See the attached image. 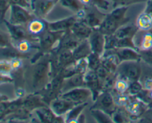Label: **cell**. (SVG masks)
Returning a JSON list of instances; mask_svg holds the SVG:
<instances>
[{
	"label": "cell",
	"mask_w": 152,
	"mask_h": 123,
	"mask_svg": "<svg viewBox=\"0 0 152 123\" xmlns=\"http://www.w3.org/2000/svg\"><path fill=\"white\" fill-rule=\"evenodd\" d=\"M129 7H117L110 13H106L105 17L99 26V30L104 35L114 34L120 27L129 22V19L126 17Z\"/></svg>",
	"instance_id": "6da1fadb"
},
{
	"label": "cell",
	"mask_w": 152,
	"mask_h": 123,
	"mask_svg": "<svg viewBox=\"0 0 152 123\" xmlns=\"http://www.w3.org/2000/svg\"><path fill=\"white\" fill-rule=\"evenodd\" d=\"M64 33L65 32H55L48 29L41 34L38 37L37 53L31 59V64H35L44 55L50 53L55 48Z\"/></svg>",
	"instance_id": "7a4b0ae2"
},
{
	"label": "cell",
	"mask_w": 152,
	"mask_h": 123,
	"mask_svg": "<svg viewBox=\"0 0 152 123\" xmlns=\"http://www.w3.org/2000/svg\"><path fill=\"white\" fill-rule=\"evenodd\" d=\"M50 79V54L44 55L35 63L32 73V87L35 90H42Z\"/></svg>",
	"instance_id": "3957f363"
},
{
	"label": "cell",
	"mask_w": 152,
	"mask_h": 123,
	"mask_svg": "<svg viewBox=\"0 0 152 123\" xmlns=\"http://www.w3.org/2000/svg\"><path fill=\"white\" fill-rule=\"evenodd\" d=\"M64 79L65 78L60 71L57 75L50 79V81L38 92L41 94L44 102L48 106L53 99L59 97L62 94L61 88H62Z\"/></svg>",
	"instance_id": "277c9868"
},
{
	"label": "cell",
	"mask_w": 152,
	"mask_h": 123,
	"mask_svg": "<svg viewBox=\"0 0 152 123\" xmlns=\"http://www.w3.org/2000/svg\"><path fill=\"white\" fill-rule=\"evenodd\" d=\"M117 77L124 79L129 82L139 80L142 74L140 61H127L120 62L116 71Z\"/></svg>",
	"instance_id": "5b68a950"
},
{
	"label": "cell",
	"mask_w": 152,
	"mask_h": 123,
	"mask_svg": "<svg viewBox=\"0 0 152 123\" xmlns=\"http://www.w3.org/2000/svg\"><path fill=\"white\" fill-rule=\"evenodd\" d=\"M94 102V104L91 109L102 110L111 116L117 108L114 96L109 90H104Z\"/></svg>",
	"instance_id": "8992f818"
},
{
	"label": "cell",
	"mask_w": 152,
	"mask_h": 123,
	"mask_svg": "<svg viewBox=\"0 0 152 123\" xmlns=\"http://www.w3.org/2000/svg\"><path fill=\"white\" fill-rule=\"evenodd\" d=\"M59 1V0H31L29 7L35 17L45 19Z\"/></svg>",
	"instance_id": "52a82bcc"
},
{
	"label": "cell",
	"mask_w": 152,
	"mask_h": 123,
	"mask_svg": "<svg viewBox=\"0 0 152 123\" xmlns=\"http://www.w3.org/2000/svg\"><path fill=\"white\" fill-rule=\"evenodd\" d=\"M10 13L9 22L13 25H28V22L35 18L31 12L28 11L26 7L12 4L10 7Z\"/></svg>",
	"instance_id": "ba28073f"
},
{
	"label": "cell",
	"mask_w": 152,
	"mask_h": 123,
	"mask_svg": "<svg viewBox=\"0 0 152 123\" xmlns=\"http://www.w3.org/2000/svg\"><path fill=\"white\" fill-rule=\"evenodd\" d=\"M59 96L77 105L87 102L89 98L91 97V92L86 87H77L62 93Z\"/></svg>",
	"instance_id": "9c48e42d"
},
{
	"label": "cell",
	"mask_w": 152,
	"mask_h": 123,
	"mask_svg": "<svg viewBox=\"0 0 152 123\" xmlns=\"http://www.w3.org/2000/svg\"><path fill=\"white\" fill-rule=\"evenodd\" d=\"M86 87L91 92L92 100L94 101L99 94L103 91L101 80L94 71L88 70L84 75Z\"/></svg>",
	"instance_id": "30bf717a"
},
{
	"label": "cell",
	"mask_w": 152,
	"mask_h": 123,
	"mask_svg": "<svg viewBox=\"0 0 152 123\" xmlns=\"http://www.w3.org/2000/svg\"><path fill=\"white\" fill-rule=\"evenodd\" d=\"M3 23H4L7 31H8V33L12 40V43H15L22 39H28L31 41L34 40L37 43V40L31 36V34L28 33L27 28H25L23 25H13L6 19L3 21Z\"/></svg>",
	"instance_id": "8fae6325"
},
{
	"label": "cell",
	"mask_w": 152,
	"mask_h": 123,
	"mask_svg": "<svg viewBox=\"0 0 152 123\" xmlns=\"http://www.w3.org/2000/svg\"><path fill=\"white\" fill-rule=\"evenodd\" d=\"M39 122L43 123H62L65 122L64 116H57L53 113L50 106L42 107L34 111Z\"/></svg>",
	"instance_id": "7c38bea8"
},
{
	"label": "cell",
	"mask_w": 152,
	"mask_h": 123,
	"mask_svg": "<svg viewBox=\"0 0 152 123\" xmlns=\"http://www.w3.org/2000/svg\"><path fill=\"white\" fill-rule=\"evenodd\" d=\"M85 8H86V15L83 21H84L93 29L99 28L104 18L105 17L106 13H102V12H100V10L96 7L86 6Z\"/></svg>",
	"instance_id": "4fadbf2b"
},
{
	"label": "cell",
	"mask_w": 152,
	"mask_h": 123,
	"mask_svg": "<svg viewBox=\"0 0 152 123\" xmlns=\"http://www.w3.org/2000/svg\"><path fill=\"white\" fill-rule=\"evenodd\" d=\"M92 52L98 53L102 56L105 51V35L99 30V28L93 29L90 36L88 39Z\"/></svg>",
	"instance_id": "5bb4252c"
},
{
	"label": "cell",
	"mask_w": 152,
	"mask_h": 123,
	"mask_svg": "<svg viewBox=\"0 0 152 123\" xmlns=\"http://www.w3.org/2000/svg\"><path fill=\"white\" fill-rule=\"evenodd\" d=\"M83 40H80L76 36L71 33V31H68L64 33L61 38L59 39L57 44L53 50H62V49H68L73 50Z\"/></svg>",
	"instance_id": "9a60e30c"
},
{
	"label": "cell",
	"mask_w": 152,
	"mask_h": 123,
	"mask_svg": "<svg viewBox=\"0 0 152 123\" xmlns=\"http://www.w3.org/2000/svg\"><path fill=\"white\" fill-rule=\"evenodd\" d=\"M77 20V17L75 15H74L55 22H48V29L55 32H66L70 31L72 25Z\"/></svg>",
	"instance_id": "2e32d148"
},
{
	"label": "cell",
	"mask_w": 152,
	"mask_h": 123,
	"mask_svg": "<svg viewBox=\"0 0 152 123\" xmlns=\"http://www.w3.org/2000/svg\"><path fill=\"white\" fill-rule=\"evenodd\" d=\"M49 106L56 115L65 116L73 107L75 106V105L70 101L59 96L53 99Z\"/></svg>",
	"instance_id": "e0dca14e"
},
{
	"label": "cell",
	"mask_w": 152,
	"mask_h": 123,
	"mask_svg": "<svg viewBox=\"0 0 152 123\" xmlns=\"http://www.w3.org/2000/svg\"><path fill=\"white\" fill-rule=\"evenodd\" d=\"M82 87H86L84 74H76L71 76L64 79L61 93H63L72 89Z\"/></svg>",
	"instance_id": "ac0fdd59"
},
{
	"label": "cell",
	"mask_w": 152,
	"mask_h": 123,
	"mask_svg": "<svg viewBox=\"0 0 152 123\" xmlns=\"http://www.w3.org/2000/svg\"><path fill=\"white\" fill-rule=\"evenodd\" d=\"M27 30L31 36H36V38L38 39V37L46 30H48V22L44 19H39L35 17L28 22Z\"/></svg>",
	"instance_id": "d6986e66"
},
{
	"label": "cell",
	"mask_w": 152,
	"mask_h": 123,
	"mask_svg": "<svg viewBox=\"0 0 152 123\" xmlns=\"http://www.w3.org/2000/svg\"><path fill=\"white\" fill-rule=\"evenodd\" d=\"M70 31L80 40L88 39L91 33L93 28L83 20H77L72 25Z\"/></svg>",
	"instance_id": "ffe728a7"
},
{
	"label": "cell",
	"mask_w": 152,
	"mask_h": 123,
	"mask_svg": "<svg viewBox=\"0 0 152 123\" xmlns=\"http://www.w3.org/2000/svg\"><path fill=\"white\" fill-rule=\"evenodd\" d=\"M115 53L119 59V62H127V61H140L141 54L139 50L128 47H120L115 50Z\"/></svg>",
	"instance_id": "44dd1931"
},
{
	"label": "cell",
	"mask_w": 152,
	"mask_h": 123,
	"mask_svg": "<svg viewBox=\"0 0 152 123\" xmlns=\"http://www.w3.org/2000/svg\"><path fill=\"white\" fill-rule=\"evenodd\" d=\"M23 105L30 111L34 112L36 109L47 106L48 105L44 102L41 94L36 93L23 96Z\"/></svg>",
	"instance_id": "7402d4cb"
},
{
	"label": "cell",
	"mask_w": 152,
	"mask_h": 123,
	"mask_svg": "<svg viewBox=\"0 0 152 123\" xmlns=\"http://www.w3.org/2000/svg\"><path fill=\"white\" fill-rule=\"evenodd\" d=\"M145 106H146L145 103H144L140 99H134V100H131L130 99V101L126 106V111L129 114H131L130 119L132 117H134L135 119H137L140 116H141L146 111Z\"/></svg>",
	"instance_id": "603a6c76"
},
{
	"label": "cell",
	"mask_w": 152,
	"mask_h": 123,
	"mask_svg": "<svg viewBox=\"0 0 152 123\" xmlns=\"http://www.w3.org/2000/svg\"><path fill=\"white\" fill-rule=\"evenodd\" d=\"M72 52L75 61L87 58L92 53L88 40L85 39L80 41V44L72 50Z\"/></svg>",
	"instance_id": "cb8c5ba5"
},
{
	"label": "cell",
	"mask_w": 152,
	"mask_h": 123,
	"mask_svg": "<svg viewBox=\"0 0 152 123\" xmlns=\"http://www.w3.org/2000/svg\"><path fill=\"white\" fill-rule=\"evenodd\" d=\"M138 31H139V28H137V25H134V24L126 25V24H125L117 30V31L114 33V36L117 39L134 37Z\"/></svg>",
	"instance_id": "d4e9b609"
},
{
	"label": "cell",
	"mask_w": 152,
	"mask_h": 123,
	"mask_svg": "<svg viewBox=\"0 0 152 123\" xmlns=\"http://www.w3.org/2000/svg\"><path fill=\"white\" fill-rule=\"evenodd\" d=\"M88 102L80 104V105H75L73 107L68 113L65 115V123H73L77 121L79 116L83 113L85 108L87 107Z\"/></svg>",
	"instance_id": "484cf974"
},
{
	"label": "cell",
	"mask_w": 152,
	"mask_h": 123,
	"mask_svg": "<svg viewBox=\"0 0 152 123\" xmlns=\"http://www.w3.org/2000/svg\"><path fill=\"white\" fill-rule=\"evenodd\" d=\"M136 25L139 30L144 31H148L152 28V18L148 13H142L137 19Z\"/></svg>",
	"instance_id": "4316f807"
},
{
	"label": "cell",
	"mask_w": 152,
	"mask_h": 123,
	"mask_svg": "<svg viewBox=\"0 0 152 123\" xmlns=\"http://www.w3.org/2000/svg\"><path fill=\"white\" fill-rule=\"evenodd\" d=\"M92 117L98 123H112L114 122L112 116L105 111L99 109H90Z\"/></svg>",
	"instance_id": "83f0119b"
},
{
	"label": "cell",
	"mask_w": 152,
	"mask_h": 123,
	"mask_svg": "<svg viewBox=\"0 0 152 123\" xmlns=\"http://www.w3.org/2000/svg\"><path fill=\"white\" fill-rule=\"evenodd\" d=\"M59 3L61 6L75 13L86 7L80 0H59Z\"/></svg>",
	"instance_id": "f1b7e54d"
},
{
	"label": "cell",
	"mask_w": 152,
	"mask_h": 123,
	"mask_svg": "<svg viewBox=\"0 0 152 123\" xmlns=\"http://www.w3.org/2000/svg\"><path fill=\"white\" fill-rule=\"evenodd\" d=\"M86 7H96L99 10H108L111 3L108 0H80Z\"/></svg>",
	"instance_id": "f546056e"
},
{
	"label": "cell",
	"mask_w": 152,
	"mask_h": 123,
	"mask_svg": "<svg viewBox=\"0 0 152 123\" xmlns=\"http://www.w3.org/2000/svg\"><path fill=\"white\" fill-rule=\"evenodd\" d=\"M13 46L16 48V50L20 53L23 54H28L30 51L33 49L34 45L31 40L28 39H22L19 41H16L14 44H13Z\"/></svg>",
	"instance_id": "4dcf8cb0"
},
{
	"label": "cell",
	"mask_w": 152,
	"mask_h": 123,
	"mask_svg": "<svg viewBox=\"0 0 152 123\" xmlns=\"http://www.w3.org/2000/svg\"><path fill=\"white\" fill-rule=\"evenodd\" d=\"M88 65L89 70L91 71H96L98 68V67L101 65L102 62V56L98 53L92 52L87 58Z\"/></svg>",
	"instance_id": "1f68e13d"
},
{
	"label": "cell",
	"mask_w": 152,
	"mask_h": 123,
	"mask_svg": "<svg viewBox=\"0 0 152 123\" xmlns=\"http://www.w3.org/2000/svg\"><path fill=\"white\" fill-rule=\"evenodd\" d=\"M143 89L142 84L139 82V80L137 81L130 82H129V88L127 90V94L131 96H136L140 93Z\"/></svg>",
	"instance_id": "d6a6232c"
},
{
	"label": "cell",
	"mask_w": 152,
	"mask_h": 123,
	"mask_svg": "<svg viewBox=\"0 0 152 123\" xmlns=\"http://www.w3.org/2000/svg\"><path fill=\"white\" fill-rule=\"evenodd\" d=\"M129 86V82L124 79L117 77L115 83H114V89L116 92L119 93H126L127 92Z\"/></svg>",
	"instance_id": "836d02e7"
},
{
	"label": "cell",
	"mask_w": 152,
	"mask_h": 123,
	"mask_svg": "<svg viewBox=\"0 0 152 123\" xmlns=\"http://www.w3.org/2000/svg\"><path fill=\"white\" fill-rule=\"evenodd\" d=\"M111 116H112L113 122L116 123L128 122L130 121V117H128L127 114H125L123 110L118 109V108H117L115 112L112 114Z\"/></svg>",
	"instance_id": "e575fe53"
},
{
	"label": "cell",
	"mask_w": 152,
	"mask_h": 123,
	"mask_svg": "<svg viewBox=\"0 0 152 123\" xmlns=\"http://www.w3.org/2000/svg\"><path fill=\"white\" fill-rule=\"evenodd\" d=\"M74 70H75L76 74H84L89 70L88 65L87 59H81L80 60H77L74 62Z\"/></svg>",
	"instance_id": "d590c367"
},
{
	"label": "cell",
	"mask_w": 152,
	"mask_h": 123,
	"mask_svg": "<svg viewBox=\"0 0 152 123\" xmlns=\"http://www.w3.org/2000/svg\"><path fill=\"white\" fill-rule=\"evenodd\" d=\"M120 47H128V48H133L137 50H139L138 47L134 42V37H127V38L118 39L117 41V48Z\"/></svg>",
	"instance_id": "8d00e7d4"
},
{
	"label": "cell",
	"mask_w": 152,
	"mask_h": 123,
	"mask_svg": "<svg viewBox=\"0 0 152 123\" xmlns=\"http://www.w3.org/2000/svg\"><path fill=\"white\" fill-rule=\"evenodd\" d=\"M105 50H116L117 48V41H118V39L114 36V34L105 35Z\"/></svg>",
	"instance_id": "74e56055"
},
{
	"label": "cell",
	"mask_w": 152,
	"mask_h": 123,
	"mask_svg": "<svg viewBox=\"0 0 152 123\" xmlns=\"http://www.w3.org/2000/svg\"><path fill=\"white\" fill-rule=\"evenodd\" d=\"M112 1L113 7H129L132 4L138 3L146 2L148 0H111Z\"/></svg>",
	"instance_id": "f35d334b"
},
{
	"label": "cell",
	"mask_w": 152,
	"mask_h": 123,
	"mask_svg": "<svg viewBox=\"0 0 152 123\" xmlns=\"http://www.w3.org/2000/svg\"><path fill=\"white\" fill-rule=\"evenodd\" d=\"M12 72H13V68H12L10 60L0 59V74L12 76Z\"/></svg>",
	"instance_id": "ab89813d"
},
{
	"label": "cell",
	"mask_w": 152,
	"mask_h": 123,
	"mask_svg": "<svg viewBox=\"0 0 152 123\" xmlns=\"http://www.w3.org/2000/svg\"><path fill=\"white\" fill-rule=\"evenodd\" d=\"M152 47V33L150 32L145 33L142 36L140 45L141 51H146Z\"/></svg>",
	"instance_id": "60d3db41"
},
{
	"label": "cell",
	"mask_w": 152,
	"mask_h": 123,
	"mask_svg": "<svg viewBox=\"0 0 152 123\" xmlns=\"http://www.w3.org/2000/svg\"><path fill=\"white\" fill-rule=\"evenodd\" d=\"M10 3L9 0H0V23L4 20L6 13L10 9Z\"/></svg>",
	"instance_id": "b9f144b4"
},
{
	"label": "cell",
	"mask_w": 152,
	"mask_h": 123,
	"mask_svg": "<svg viewBox=\"0 0 152 123\" xmlns=\"http://www.w3.org/2000/svg\"><path fill=\"white\" fill-rule=\"evenodd\" d=\"M13 45L9 33L0 31V47H8Z\"/></svg>",
	"instance_id": "7bdbcfd3"
},
{
	"label": "cell",
	"mask_w": 152,
	"mask_h": 123,
	"mask_svg": "<svg viewBox=\"0 0 152 123\" xmlns=\"http://www.w3.org/2000/svg\"><path fill=\"white\" fill-rule=\"evenodd\" d=\"M95 72H96V74H97L98 77H99V79H100L101 82H102H102H103L104 80L108 77V76L111 74V72H109V71H108V70H107L106 68L102 65V64L98 67V68L95 71Z\"/></svg>",
	"instance_id": "ee69618b"
},
{
	"label": "cell",
	"mask_w": 152,
	"mask_h": 123,
	"mask_svg": "<svg viewBox=\"0 0 152 123\" xmlns=\"http://www.w3.org/2000/svg\"><path fill=\"white\" fill-rule=\"evenodd\" d=\"M10 63H11L13 71H19L23 65L22 58H14V59H10Z\"/></svg>",
	"instance_id": "f6af8a7d"
},
{
	"label": "cell",
	"mask_w": 152,
	"mask_h": 123,
	"mask_svg": "<svg viewBox=\"0 0 152 123\" xmlns=\"http://www.w3.org/2000/svg\"><path fill=\"white\" fill-rule=\"evenodd\" d=\"M141 58L146 62L152 63V47L146 51H141Z\"/></svg>",
	"instance_id": "bcb514c9"
},
{
	"label": "cell",
	"mask_w": 152,
	"mask_h": 123,
	"mask_svg": "<svg viewBox=\"0 0 152 123\" xmlns=\"http://www.w3.org/2000/svg\"><path fill=\"white\" fill-rule=\"evenodd\" d=\"M10 3V5L14 4V5H19L22 7L28 8L30 7V3L27 0H9Z\"/></svg>",
	"instance_id": "7dc6e473"
},
{
	"label": "cell",
	"mask_w": 152,
	"mask_h": 123,
	"mask_svg": "<svg viewBox=\"0 0 152 123\" xmlns=\"http://www.w3.org/2000/svg\"><path fill=\"white\" fill-rule=\"evenodd\" d=\"M13 82V78L11 76L3 75L0 74V84L5 83H11Z\"/></svg>",
	"instance_id": "c3c4849f"
},
{
	"label": "cell",
	"mask_w": 152,
	"mask_h": 123,
	"mask_svg": "<svg viewBox=\"0 0 152 123\" xmlns=\"http://www.w3.org/2000/svg\"><path fill=\"white\" fill-rule=\"evenodd\" d=\"M143 89L148 90V91L152 90V79H147L145 80L144 82Z\"/></svg>",
	"instance_id": "681fc988"
},
{
	"label": "cell",
	"mask_w": 152,
	"mask_h": 123,
	"mask_svg": "<svg viewBox=\"0 0 152 123\" xmlns=\"http://www.w3.org/2000/svg\"><path fill=\"white\" fill-rule=\"evenodd\" d=\"M144 12L150 15L152 14V0H148L146 1V7Z\"/></svg>",
	"instance_id": "f907efd6"
},
{
	"label": "cell",
	"mask_w": 152,
	"mask_h": 123,
	"mask_svg": "<svg viewBox=\"0 0 152 123\" xmlns=\"http://www.w3.org/2000/svg\"><path fill=\"white\" fill-rule=\"evenodd\" d=\"M86 122V116H85L84 114L82 113V114L78 116V118H77L76 122L82 123V122Z\"/></svg>",
	"instance_id": "816d5d0a"
},
{
	"label": "cell",
	"mask_w": 152,
	"mask_h": 123,
	"mask_svg": "<svg viewBox=\"0 0 152 123\" xmlns=\"http://www.w3.org/2000/svg\"><path fill=\"white\" fill-rule=\"evenodd\" d=\"M9 100V98L7 97L6 95L4 94H0V102H4V101Z\"/></svg>",
	"instance_id": "f5cc1de1"
},
{
	"label": "cell",
	"mask_w": 152,
	"mask_h": 123,
	"mask_svg": "<svg viewBox=\"0 0 152 123\" xmlns=\"http://www.w3.org/2000/svg\"><path fill=\"white\" fill-rule=\"evenodd\" d=\"M27 1H28V2H30V1H31V0H27Z\"/></svg>",
	"instance_id": "db71d44e"
},
{
	"label": "cell",
	"mask_w": 152,
	"mask_h": 123,
	"mask_svg": "<svg viewBox=\"0 0 152 123\" xmlns=\"http://www.w3.org/2000/svg\"><path fill=\"white\" fill-rule=\"evenodd\" d=\"M151 18H152V14H151Z\"/></svg>",
	"instance_id": "11a10c76"
}]
</instances>
